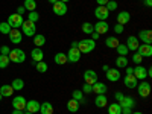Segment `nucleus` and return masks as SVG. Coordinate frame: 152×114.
Here are the masks:
<instances>
[{
	"mask_svg": "<svg viewBox=\"0 0 152 114\" xmlns=\"http://www.w3.org/2000/svg\"><path fill=\"white\" fill-rule=\"evenodd\" d=\"M94 47H96V41L91 40V38H85V40L78 41V49L81 53H90L94 50Z\"/></svg>",
	"mask_w": 152,
	"mask_h": 114,
	"instance_id": "obj_1",
	"label": "nucleus"
},
{
	"mask_svg": "<svg viewBox=\"0 0 152 114\" xmlns=\"http://www.w3.org/2000/svg\"><path fill=\"white\" fill-rule=\"evenodd\" d=\"M8 56H9V61L15 62V64H21V62H24V59H26V53H24L21 49H12Z\"/></svg>",
	"mask_w": 152,
	"mask_h": 114,
	"instance_id": "obj_2",
	"label": "nucleus"
},
{
	"mask_svg": "<svg viewBox=\"0 0 152 114\" xmlns=\"http://www.w3.org/2000/svg\"><path fill=\"white\" fill-rule=\"evenodd\" d=\"M21 31H23V35L26 37H34L35 32H37V26L34 21H29V20H24L21 23Z\"/></svg>",
	"mask_w": 152,
	"mask_h": 114,
	"instance_id": "obj_3",
	"label": "nucleus"
},
{
	"mask_svg": "<svg viewBox=\"0 0 152 114\" xmlns=\"http://www.w3.org/2000/svg\"><path fill=\"white\" fill-rule=\"evenodd\" d=\"M23 21H24V20H23V15H18L17 12H15V14H11V15L8 17V24H9L12 29H18V28L21 26Z\"/></svg>",
	"mask_w": 152,
	"mask_h": 114,
	"instance_id": "obj_4",
	"label": "nucleus"
},
{
	"mask_svg": "<svg viewBox=\"0 0 152 114\" xmlns=\"http://www.w3.org/2000/svg\"><path fill=\"white\" fill-rule=\"evenodd\" d=\"M137 91H138V96L140 97H148L151 94V84L149 82H138L137 84Z\"/></svg>",
	"mask_w": 152,
	"mask_h": 114,
	"instance_id": "obj_5",
	"label": "nucleus"
},
{
	"mask_svg": "<svg viewBox=\"0 0 152 114\" xmlns=\"http://www.w3.org/2000/svg\"><path fill=\"white\" fill-rule=\"evenodd\" d=\"M52 9H53V14L58 15V17H62V15L67 14V5L64 2H59V0L52 5Z\"/></svg>",
	"mask_w": 152,
	"mask_h": 114,
	"instance_id": "obj_6",
	"label": "nucleus"
},
{
	"mask_svg": "<svg viewBox=\"0 0 152 114\" xmlns=\"http://www.w3.org/2000/svg\"><path fill=\"white\" fill-rule=\"evenodd\" d=\"M66 55H67V62H73V64H75V62H78L81 59V55L82 53L79 52L78 47H70V50H69Z\"/></svg>",
	"mask_w": 152,
	"mask_h": 114,
	"instance_id": "obj_7",
	"label": "nucleus"
},
{
	"mask_svg": "<svg viewBox=\"0 0 152 114\" xmlns=\"http://www.w3.org/2000/svg\"><path fill=\"white\" fill-rule=\"evenodd\" d=\"M110 15V11L105 8V6H97L94 9V17L99 20V21H105Z\"/></svg>",
	"mask_w": 152,
	"mask_h": 114,
	"instance_id": "obj_8",
	"label": "nucleus"
},
{
	"mask_svg": "<svg viewBox=\"0 0 152 114\" xmlns=\"http://www.w3.org/2000/svg\"><path fill=\"white\" fill-rule=\"evenodd\" d=\"M26 102L28 100L24 99L23 96H15L14 99H12V107H14V110L23 111V110H26Z\"/></svg>",
	"mask_w": 152,
	"mask_h": 114,
	"instance_id": "obj_9",
	"label": "nucleus"
},
{
	"mask_svg": "<svg viewBox=\"0 0 152 114\" xmlns=\"http://www.w3.org/2000/svg\"><path fill=\"white\" fill-rule=\"evenodd\" d=\"M138 40L143 41V44H152V32L149 29H143L138 32Z\"/></svg>",
	"mask_w": 152,
	"mask_h": 114,
	"instance_id": "obj_10",
	"label": "nucleus"
},
{
	"mask_svg": "<svg viewBox=\"0 0 152 114\" xmlns=\"http://www.w3.org/2000/svg\"><path fill=\"white\" fill-rule=\"evenodd\" d=\"M105 73H107V79H108L110 82H117V81L120 79V70H119L117 67H116V69H111V67H110Z\"/></svg>",
	"mask_w": 152,
	"mask_h": 114,
	"instance_id": "obj_11",
	"label": "nucleus"
},
{
	"mask_svg": "<svg viewBox=\"0 0 152 114\" xmlns=\"http://www.w3.org/2000/svg\"><path fill=\"white\" fill-rule=\"evenodd\" d=\"M84 82L93 85L94 82H97V73L94 70H85L84 72Z\"/></svg>",
	"mask_w": 152,
	"mask_h": 114,
	"instance_id": "obj_12",
	"label": "nucleus"
},
{
	"mask_svg": "<svg viewBox=\"0 0 152 114\" xmlns=\"http://www.w3.org/2000/svg\"><path fill=\"white\" fill-rule=\"evenodd\" d=\"M132 75L137 78V81H145L146 79V76H148V73H146V69L143 67V66H140L138 64L137 67H134V72H132Z\"/></svg>",
	"mask_w": 152,
	"mask_h": 114,
	"instance_id": "obj_13",
	"label": "nucleus"
},
{
	"mask_svg": "<svg viewBox=\"0 0 152 114\" xmlns=\"http://www.w3.org/2000/svg\"><path fill=\"white\" fill-rule=\"evenodd\" d=\"M126 47H128V50H131V52H137L138 46H140V43H138V38L137 37H128V40H126Z\"/></svg>",
	"mask_w": 152,
	"mask_h": 114,
	"instance_id": "obj_14",
	"label": "nucleus"
},
{
	"mask_svg": "<svg viewBox=\"0 0 152 114\" xmlns=\"http://www.w3.org/2000/svg\"><path fill=\"white\" fill-rule=\"evenodd\" d=\"M137 53H140L143 58L152 56V46L151 44H140L138 49H137Z\"/></svg>",
	"mask_w": 152,
	"mask_h": 114,
	"instance_id": "obj_15",
	"label": "nucleus"
},
{
	"mask_svg": "<svg viewBox=\"0 0 152 114\" xmlns=\"http://www.w3.org/2000/svg\"><path fill=\"white\" fill-rule=\"evenodd\" d=\"M9 35V40H11V43L12 44H20L21 43V32L18 31V29H11V32L8 34Z\"/></svg>",
	"mask_w": 152,
	"mask_h": 114,
	"instance_id": "obj_16",
	"label": "nucleus"
},
{
	"mask_svg": "<svg viewBox=\"0 0 152 114\" xmlns=\"http://www.w3.org/2000/svg\"><path fill=\"white\" fill-rule=\"evenodd\" d=\"M93 29H94V32H97L99 35H102V34H107V32H108L110 26H108L107 21H97L94 26H93Z\"/></svg>",
	"mask_w": 152,
	"mask_h": 114,
	"instance_id": "obj_17",
	"label": "nucleus"
},
{
	"mask_svg": "<svg viewBox=\"0 0 152 114\" xmlns=\"http://www.w3.org/2000/svg\"><path fill=\"white\" fill-rule=\"evenodd\" d=\"M123 84H125L126 88H135L137 84H138V81H137V78H135L134 75H126L125 79H123Z\"/></svg>",
	"mask_w": 152,
	"mask_h": 114,
	"instance_id": "obj_18",
	"label": "nucleus"
},
{
	"mask_svg": "<svg viewBox=\"0 0 152 114\" xmlns=\"http://www.w3.org/2000/svg\"><path fill=\"white\" fill-rule=\"evenodd\" d=\"M91 91H94V94H105L107 93V85L104 82H94L91 85Z\"/></svg>",
	"mask_w": 152,
	"mask_h": 114,
	"instance_id": "obj_19",
	"label": "nucleus"
},
{
	"mask_svg": "<svg viewBox=\"0 0 152 114\" xmlns=\"http://www.w3.org/2000/svg\"><path fill=\"white\" fill-rule=\"evenodd\" d=\"M31 56H32V62H40V61H43L44 53H43V50L40 47H35V49H32Z\"/></svg>",
	"mask_w": 152,
	"mask_h": 114,
	"instance_id": "obj_20",
	"label": "nucleus"
},
{
	"mask_svg": "<svg viewBox=\"0 0 152 114\" xmlns=\"http://www.w3.org/2000/svg\"><path fill=\"white\" fill-rule=\"evenodd\" d=\"M40 102H38V100H28L26 102V111H29V113H38L40 111Z\"/></svg>",
	"mask_w": 152,
	"mask_h": 114,
	"instance_id": "obj_21",
	"label": "nucleus"
},
{
	"mask_svg": "<svg viewBox=\"0 0 152 114\" xmlns=\"http://www.w3.org/2000/svg\"><path fill=\"white\" fill-rule=\"evenodd\" d=\"M131 21V15H129V12H126V11H122L119 12V15H117V23L122 24V26H125L126 23H129Z\"/></svg>",
	"mask_w": 152,
	"mask_h": 114,
	"instance_id": "obj_22",
	"label": "nucleus"
},
{
	"mask_svg": "<svg viewBox=\"0 0 152 114\" xmlns=\"http://www.w3.org/2000/svg\"><path fill=\"white\" fill-rule=\"evenodd\" d=\"M94 104H96L97 108H105L108 105V99H107L105 94H97L96 99H94Z\"/></svg>",
	"mask_w": 152,
	"mask_h": 114,
	"instance_id": "obj_23",
	"label": "nucleus"
},
{
	"mask_svg": "<svg viewBox=\"0 0 152 114\" xmlns=\"http://www.w3.org/2000/svg\"><path fill=\"white\" fill-rule=\"evenodd\" d=\"M34 44L37 46V47H43V46H46V37L44 35H41V34H35L34 35Z\"/></svg>",
	"mask_w": 152,
	"mask_h": 114,
	"instance_id": "obj_24",
	"label": "nucleus"
},
{
	"mask_svg": "<svg viewBox=\"0 0 152 114\" xmlns=\"http://www.w3.org/2000/svg\"><path fill=\"white\" fill-rule=\"evenodd\" d=\"M120 107H126V108H134L135 107V100L131 96H125L120 102Z\"/></svg>",
	"mask_w": 152,
	"mask_h": 114,
	"instance_id": "obj_25",
	"label": "nucleus"
},
{
	"mask_svg": "<svg viewBox=\"0 0 152 114\" xmlns=\"http://www.w3.org/2000/svg\"><path fill=\"white\" fill-rule=\"evenodd\" d=\"M40 113L41 114H53V105L50 102H44L40 105Z\"/></svg>",
	"mask_w": 152,
	"mask_h": 114,
	"instance_id": "obj_26",
	"label": "nucleus"
},
{
	"mask_svg": "<svg viewBox=\"0 0 152 114\" xmlns=\"http://www.w3.org/2000/svg\"><path fill=\"white\" fill-rule=\"evenodd\" d=\"M0 94H2L3 97H9L14 94V88H12L11 85H2L0 87Z\"/></svg>",
	"mask_w": 152,
	"mask_h": 114,
	"instance_id": "obj_27",
	"label": "nucleus"
},
{
	"mask_svg": "<svg viewBox=\"0 0 152 114\" xmlns=\"http://www.w3.org/2000/svg\"><path fill=\"white\" fill-rule=\"evenodd\" d=\"M79 102L78 100H75V99H70L69 102H67V110L70 111V113H78V110H79Z\"/></svg>",
	"mask_w": 152,
	"mask_h": 114,
	"instance_id": "obj_28",
	"label": "nucleus"
},
{
	"mask_svg": "<svg viewBox=\"0 0 152 114\" xmlns=\"http://www.w3.org/2000/svg\"><path fill=\"white\" fill-rule=\"evenodd\" d=\"M108 107V114H122V107L120 104H111V105H107Z\"/></svg>",
	"mask_w": 152,
	"mask_h": 114,
	"instance_id": "obj_29",
	"label": "nucleus"
},
{
	"mask_svg": "<svg viewBox=\"0 0 152 114\" xmlns=\"http://www.w3.org/2000/svg\"><path fill=\"white\" fill-rule=\"evenodd\" d=\"M105 46L110 47V49H116L119 46V40L116 37H108L107 40H105Z\"/></svg>",
	"mask_w": 152,
	"mask_h": 114,
	"instance_id": "obj_30",
	"label": "nucleus"
},
{
	"mask_svg": "<svg viewBox=\"0 0 152 114\" xmlns=\"http://www.w3.org/2000/svg\"><path fill=\"white\" fill-rule=\"evenodd\" d=\"M53 59H55V62H56L58 66H62V64H66V62H67V55L62 53V52H58Z\"/></svg>",
	"mask_w": 152,
	"mask_h": 114,
	"instance_id": "obj_31",
	"label": "nucleus"
},
{
	"mask_svg": "<svg viewBox=\"0 0 152 114\" xmlns=\"http://www.w3.org/2000/svg\"><path fill=\"white\" fill-rule=\"evenodd\" d=\"M116 67H117V69L128 67V58H126V56H119V58L116 59Z\"/></svg>",
	"mask_w": 152,
	"mask_h": 114,
	"instance_id": "obj_32",
	"label": "nucleus"
},
{
	"mask_svg": "<svg viewBox=\"0 0 152 114\" xmlns=\"http://www.w3.org/2000/svg\"><path fill=\"white\" fill-rule=\"evenodd\" d=\"M11 87L14 88V91H15V90H18V91H20V90H23V87H24V81H23V79H20V78H17V79L12 81Z\"/></svg>",
	"mask_w": 152,
	"mask_h": 114,
	"instance_id": "obj_33",
	"label": "nucleus"
},
{
	"mask_svg": "<svg viewBox=\"0 0 152 114\" xmlns=\"http://www.w3.org/2000/svg\"><path fill=\"white\" fill-rule=\"evenodd\" d=\"M72 99H75V100H78L79 104H81V102H85V99H84V93H82V90H75V91L72 93Z\"/></svg>",
	"mask_w": 152,
	"mask_h": 114,
	"instance_id": "obj_34",
	"label": "nucleus"
},
{
	"mask_svg": "<svg viewBox=\"0 0 152 114\" xmlns=\"http://www.w3.org/2000/svg\"><path fill=\"white\" fill-rule=\"evenodd\" d=\"M116 50H117V53H119V56H126L129 53V50H128V47H126L125 44H120L119 43V46L116 47Z\"/></svg>",
	"mask_w": 152,
	"mask_h": 114,
	"instance_id": "obj_35",
	"label": "nucleus"
},
{
	"mask_svg": "<svg viewBox=\"0 0 152 114\" xmlns=\"http://www.w3.org/2000/svg\"><path fill=\"white\" fill-rule=\"evenodd\" d=\"M24 9H26V11H35V8H37V2H35V0H24Z\"/></svg>",
	"mask_w": 152,
	"mask_h": 114,
	"instance_id": "obj_36",
	"label": "nucleus"
},
{
	"mask_svg": "<svg viewBox=\"0 0 152 114\" xmlns=\"http://www.w3.org/2000/svg\"><path fill=\"white\" fill-rule=\"evenodd\" d=\"M9 66V56L8 55H0V69H6Z\"/></svg>",
	"mask_w": 152,
	"mask_h": 114,
	"instance_id": "obj_37",
	"label": "nucleus"
},
{
	"mask_svg": "<svg viewBox=\"0 0 152 114\" xmlns=\"http://www.w3.org/2000/svg\"><path fill=\"white\" fill-rule=\"evenodd\" d=\"M35 69H37L38 72H40V73H46L49 67H47V64H46L44 61H40V62H37V66H35Z\"/></svg>",
	"mask_w": 152,
	"mask_h": 114,
	"instance_id": "obj_38",
	"label": "nucleus"
},
{
	"mask_svg": "<svg viewBox=\"0 0 152 114\" xmlns=\"http://www.w3.org/2000/svg\"><path fill=\"white\" fill-rule=\"evenodd\" d=\"M11 26H9V24H8V21H3V23H0V32H2V34H5V35H8L9 32H11Z\"/></svg>",
	"mask_w": 152,
	"mask_h": 114,
	"instance_id": "obj_39",
	"label": "nucleus"
},
{
	"mask_svg": "<svg viewBox=\"0 0 152 114\" xmlns=\"http://www.w3.org/2000/svg\"><path fill=\"white\" fill-rule=\"evenodd\" d=\"M93 31H94V29H93V24H91V23H84V24H82V32H84V34L90 35Z\"/></svg>",
	"mask_w": 152,
	"mask_h": 114,
	"instance_id": "obj_40",
	"label": "nucleus"
},
{
	"mask_svg": "<svg viewBox=\"0 0 152 114\" xmlns=\"http://www.w3.org/2000/svg\"><path fill=\"white\" fill-rule=\"evenodd\" d=\"M38 18H40V15H38L37 11H31L29 14H28V20L29 21H34L35 23V21H38Z\"/></svg>",
	"mask_w": 152,
	"mask_h": 114,
	"instance_id": "obj_41",
	"label": "nucleus"
},
{
	"mask_svg": "<svg viewBox=\"0 0 152 114\" xmlns=\"http://www.w3.org/2000/svg\"><path fill=\"white\" fill-rule=\"evenodd\" d=\"M105 8L111 12V11H116L117 9V2H114V0H108V3L105 5Z\"/></svg>",
	"mask_w": 152,
	"mask_h": 114,
	"instance_id": "obj_42",
	"label": "nucleus"
},
{
	"mask_svg": "<svg viewBox=\"0 0 152 114\" xmlns=\"http://www.w3.org/2000/svg\"><path fill=\"white\" fill-rule=\"evenodd\" d=\"M132 61H134L135 64L138 66V64H142V61H143V56H142L140 53H137V52H135V53L132 55Z\"/></svg>",
	"mask_w": 152,
	"mask_h": 114,
	"instance_id": "obj_43",
	"label": "nucleus"
},
{
	"mask_svg": "<svg viewBox=\"0 0 152 114\" xmlns=\"http://www.w3.org/2000/svg\"><path fill=\"white\" fill-rule=\"evenodd\" d=\"M123 97H125V94H123V93H120V91H116V93H114V99H116L119 104L122 102V99H123Z\"/></svg>",
	"mask_w": 152,
	"mask_h": 114,
	"instance_id": "obj_44",
	"label": "nucleus"
},
{
	"mask_svg": "<svg viewBox=\"0 0 152 114\" xmlns=\"http://www.w3.org/2000/svg\"><path fill=\"white\" fill-rule=\"evenodd\" d=\"M9 52H11V50H9L8 46H2V47H0V55H9Z\"/></svg>",
	"mask_w": 152,
	"mask_h": 114,
	"instance_id": "obj_45",
	"label": "nucleus"
},
{
	"mask_svg": "<svg viewBox=\"0 0 152 114\" xmlns=\"http://www.w3.org/2000/svg\"><path fill=\"white\" fill-rule=\"evenodd\" d=\"M82 93H91V85H90V84H84Z\"/></svg>",
	"mask_w": 152,
	"mask_h": 114,
	"instance_id": "obj_46",
	"label": "nucleus"
},
{
	"mask_svg": "<svg viewBox=\"0 0 152 114\" xmlns=\"http://www.w3.org/2000/svg\"><path fill=\"white\" fill-rule=\"evenodd\" d=\"M114 32H116V34H122V32H123V26L117 23L116 26H114Z\"/></svg>",
	"mask_w": 152,
	"mask_h": 114,
	"instance_id": "obj_47",
	"label": "nucleus"
},
{
	"mask_svg": "<svg viewBox=\"0 0 152 114\" xmlns=\"http://www.w3.org/2000/svg\"><path fill=\"white\" fill-rule=\"evenodd\" d=\"M24 12H26V9H24V6H18V8H17V14H18V15H23Z\"/></svg>",
	"mask_w": 152,
	"mask_h": 114,
	"instance_id": "obj_48",
	"label": "nucleus"
},
{
	"mask_svg": "<svg viewBox=\"0 0 152 114\" xmlns=\"http://www.w3.org/2000/svg\"><path fill=\"white\" fill-rule=\"evenodd\" d=\"M90 37H91V40H94V41H96V40H99V37H100V35H99L97 32H94V31H93V32L90 34Z\"/></svg>",
	"mask_w": 152,
	"mask_h": 114,
	"instance_id": "obj_49",
	"label": "nucleus"
},
{
	"mask_svg": "<svg viewBox=\"0 0 152 114\" xmlns=\"http://www.w3.org/2000/svg\"><path fill=\"white\" fill-rule=\"evenodd\" d=\"M131 110H132V108H126V107H122V114H131Z\"/></svg>",
	"mask_w": 152,
	"mask_h": 114,
	"instance_id": "obj_50",
	"label": "nucleus"
},
{
	"mask_svg": "<svg viewBox=\"0 0 152 114\" xmlns=\"http://www.w3.org/2000/svg\"><path fill=\"white\" fill-rule=\"evenodd\" d=\"M97 2V6H105L108 3V0H96Z\"/></svg>",
	"mask_w": 152,
	"mask_h": 114,
	"instance_id": "obj_51",
	"label": "nucleus"
},
{
	"mask_svg": "<svg viewBox=\"0 0 152 114\" xmlns=\"http://www.w3.org/2000/svg\"><path fill=\"white\" fill-rule=\"evenodd\" d=\"M125 69H126V75H132V72H134L132 67H125Z\"/></svg>",
	"mask_w": 152,
	"mask_h": 114,
	"instance_id": "obj_52",
	"label": "nucleus"
},
{
	"mask_svg": "<svg viewBox=\"0 0 152 114\" xmlns=\"http://www.w3.org/2000/svg\"><path fill=\"white\" fill-rule=\"evenodd\" d=\"M145 5H146V6L149 8V6L152 5V0H145Z\"/></svg>",
	"mask_w": 152,
	"mask_h": 114,
	"instance_id": "obj_53",
	"label": "nucleus"
},
{
	"mask_svg": "<svg viewBox=\"0 0 152 114\" xmlns=\"http://www.w3.org/2000/svg\"><path fill=\"white\" fill-rule=\"evenodd\" d=\"M12 114H23V111H20V110H14V111H12Z\"/></svg>",
	"mask_w": 152,
	"mask_h": 114,
	"instance_id": "obj_54",
	"label": "nucleus"
},
{
	"mask_svg": "<svg viewBox=\"0 0 152 114\" xmlns=\"http://www.w3.org/2000/svg\"><path fill=\"white\" fill-rule=\"evenodd\" d=\"M72 47H78V41H73L72 43Z\"/></svg>",
	"mask_w": 152,
	"mask_h": 114,
	"instance_id": "obj_55",
	"label": "nucleus"
},
{
	"mask_svg": "<svg viewBox=\"0 0 152 114\" xmlns=\"http://www.w3.org/2000/svg\"><path fill=\"white\" fill-rule=\"evenodd\" d=\"M49 2H50V3L53 5V3H56V2H58V0H49Z\"/></svg>",
	"mask_w": 152,
	"mask_h": 114,
	"instance_id": "obj_56",
	"label": "nucleus"
},
{
	"mask_svg": "<svg viewBox=\"0 0 152 114\" xmlns=\"http://www.w3.org/2000/svg\"><path fill=\"white\" fill-rule=\"evenodd\" d=\"M131 114H143V113H140V111H135V113H131Z\"/></svg>",
	"mask_w": 152,
	"mask_h": 114,
	"instance_id": "obj_57",
	"label": "nucleus"
},
{
	"mask_svg": "<svg viewBox=\"0 0 152 114\" xmlns=\"http://www.w3.org/2000/svg\"><path fill=\"white\" fill-rule=\"evenodd\" d=\"M59 2H64V3H67V2H70V0H59Z\"/></svg>",
	"mask_w": 152,
	"mask_h": 114,
	"instance_id": "obj_58",
	"label": "nucleus"
},
{
	"mask_svg": "<svg viewBox=\"0 0 152 114\" xmlns=\"http://www.w3.org/2000/svg\"><path fill=\"white\" fill-rule=\"evenodd\" d=\"M23 114H34V113H29V111H26V113H23Z\"/></svg>",
	"mask_w": 152,
	"mask_h": 114,
	"instance_id": "obj_59",
	"label": "nucleus"
},
{
	"mask_svg": "<svg viewBox=\"0 0 152 114\" xmlns=\"http://www.w3.org/2000/svg\"><path fill=\"white\" fill-rule=\"evenodd\" d=\"M2 99H3V96H2V94H0V100H2Z\"/></svg>",
	"mask_w": 152,
	"mask_h": 114,
	"instance_id": "obj_60",
	"label": "nucleus"
},
{
	"mask_svg": "<svg viewBox=\"0 0 152 114\" xmlns=\"http://www.w3.org/2000/svg\"><path fill=\"white\" fill-rule=\"evenodd\" d=\"M143 2H145V0H143Z\"/></svg>",
	"mask_w": 152,
	"mask_h": 114,
	"instance_id": "obj_61",
	"label": "nucleus"
}]
</instances>
